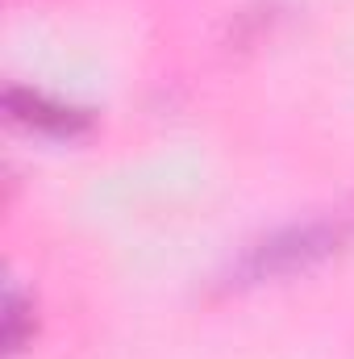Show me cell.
Instances as JSON below:
<instances>
[{"label":"cell","mask_w":354,"mask_h":359,"mask_svg":"<svg viewBox=\"0 0 354 359\" xmlns=\"http://www.w3.org/2000/svg\"><path fill=\"white\" fill-rule=\"evenodd\" d=\"M25 339H34V313H29L25 297L17 288H8V297H4V347H8V355H17L25 347Z\"/></svg>","instance_id":"3"},{"label":"cell","mask_w":354,"mask_h":359,"mask_svg":"<svg viewBox=\"0 0 354 359\" xmlns=\"http://www.w3.org/2000/svg\"><path fill=\"white\" fill-rule=\"evenodd\" d=\"M346 222H300V226H283L275 234H267L263 243H255L238 268H234V284H263V280H283L296 271L317 268L321 259H330L342 243H346Z\"/></svg>","instance_id":"1"},{"label":"cell","mask_w":354,"mask_h":359,"mask_svg":"<svg viewBox=\"0 0 354 359\" xmlns=\"http://www.w3.org/2000/svg\"><path fill=\"white\" fill-rule=\"evenodd\" d=\"M4 109L13 121L38 130V134H50V138H76L88 130V113L84 109H71L63 100H50L34 88H8L4 92Z\"/></svg>","instance_id":"2"}]
</instances>
